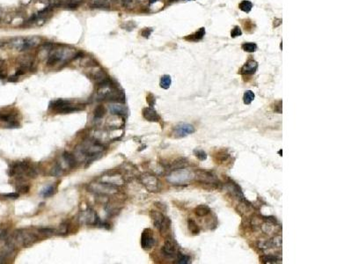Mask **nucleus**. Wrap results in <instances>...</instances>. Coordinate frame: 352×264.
I'll return each mask as SVG.
<instances>
[{"label": "nucleus", "instance_id": "f257e3e1", "mask_svg": "<svg viewBox=\"0 0 352 264\" xmlns=\"http://www.w3.org/2000/svg\"><path fill=\"white\" fill-rule=\"evenodd\" d=\"M40 240L38 234L28 229H20L16 231L13 234V240H11L15 245L21 246L22 247H29L35 244Z\"/></svg>", "mask_w": 352, "mask_h": 264}, {"label": "nucleus", "instance_id": "f03ea898", "mask_svg": "<svg viewBox=\"0 0 352 264\" xmlns=\"http://www.w3.org/2000/svg\"><path fill=\"white\" fill-rule=\"evenodd\" d=\"M195 174L191 171L186 170L185 168L175 170L168 176L167 180L173 184H183V183L190 182L192 179L195 178Z\"/></svg>", "mask_w": 352, "mask_h": 264}, {"label": "nucleus", "instance_id": "7ed1b4c3", "mask_svg": "<svg viewBox=\"0 0 352 264\" xmlns=\"http://www.w3.org/2000/svg\"><path fill=\"white\" fill-rule=\"evenodd\" d=\"M150 215H151L152 219L153 220L154 226L161 233H166L167 231L169 230L170 226H171V221L167 217L164 216L162 213L156 211H151Z\"/></svg>", "mask_w": 352, "mask_h": 264}, {"label": "nucleus", "instance_id": "20e7f679", "mask_svg": "<svg viewBox=\"0 0 352 264\" xmlns=\"http://www.w3.org/2000/svg\"><path fill=\"white\" fill-rule=\"evenodd\" d=\"M140 181L150 192H158L160 190V182L152 174L143 173L140 177Z\"/></svg>", "mask_w": 352, "mask_h": 264}, {"label": "nucleus", "instance_id": "39448f33", "mask_svg": "<svg viewBox=\"0 0 352 264\" xmlns=\"http://www.w3.org/2000/svg\"><path fill=\"white\" fill-rule=\"evenodd\" d=\"M195 131V127L189 123H180L174 127L173 135L176 138H182L189 135L193 134Z\"/></svg>", "mask_w": 352, "mask_h": 264}, {"label": "nucleus", "instance_id": "423d86ee", "mask_svg": "<svg viewBox=\"0 0 352 264\" xmlns=\"http://www.w3.org/2000/svg\"><path fill=\"white\" fill-rule=\"evenodd\" d=\"M156 243V240L153 236L152 231L151 229H145L143 230L141 235V247L144 250H150L152 248Z\"/></svg>", "mask_w": 352, "mask_h": 264}, {"label": "nucleus", "instance_id": "0eeeda50", "mask_svg": "<svg viewBox=\"0 0 352 264\" xmlns=\"http://www.w3.org/2000/svg\"><path fill=\"white\" fill-rule=\"evenodd\" d=\"M161 252L164 256H166L167 258H169V259H172V258L176 257L179 251H178L175 242L171 239H168V240H166L165 244L163 246Z\"/></svg>", "mask_w": 352, "mask_h": 264}, {"label": "nucleus", "instance_id": "6e6552de", "mask_svg": "<svg viewBox=\"0 0 352 264\" xmlns=\"http://www.w3.org/2000/svg\"><path fill=\"white\" fill-rule=\"evenodd\" d=\"M142 114H143V118L148 122H158L160 120V116L158 115L157 111L155 110L152 107H144L142 111Z\"/></svg>", "mask_w": 352, "mask_h": 264}, {"label": "nucleus", "instance_id": "1a4fd4ad", "mask_svg": "<svg viewBox=\"0 0 352 264\" xmlns=\"http://www.w3.org/2000/svg\"><path fill=\"white\" fill-rule=\"evenodd\" d=\"M95 216L96 212H94L93 209L88 208L86 211L81 212L79 219L82 223H85L87 225H93L95 221Z\"/></svg>", "mask_w": 352, "mask_h": 264}, {"label": "nucleus", "instance_id": "9d476101", "mask_svg": "<svg viewBox=\"0 0 352 264\" xmlns=\"http://www.w3.org/2000/svg\"><path fill=\"white\" fill-rule=\"evenodd\" d=\"M258 69V63L254 60H249L240 69V74L242 75H252Z\"/></svg>", "mask_w": 352, "mask_h": 264}, {"label": "nucleus", "instance_id": "9b49d317", "mask_svg": "<svg viewBox=\"0 0 352 264\" xmlns=\"http://www.w3.org/2000/svg\"><path fill=\"white\" fill-rule=\"evenodd\" d=\"M42 44V38L40 36L33 35L25 38V45L23 50H28L31 48H36Z\"/></svg>", "mask_w": 352, "mask_h": 264}, {"label": "nucleus", "instance_id": "f8f14e48", "mask_svg": "<svg viewBox=\"0 0 352 264\" xmlns=\"http://www.w3.org/2000/svg\"><path fill=\"white\" fill-rule=\"evenodd\" d=\"M121 104L122 103H115V104H113V105H110L109 107H108L110 113L112 115H119V116H122V117H123L124 115H127V113H128L127 108L124 106L121 105Z\"/></svg>", "mask_w": 352, "mask_h": 264}, {"label": "nucleus", "instance_id": "ddd939ff", "mask_svg": "<svg viewBox=\"0 0 352 264\" xmlns=\"http://www.w3.org/2000/svg\"><path fill=\"white\" fill-rule=\"evenodd\" d=\"M72 103L71 101H68V100H63V99H58V100H55V101H50L49 103V108L58 112L60 109H62L63 107L69 105Z\"/></svg>", "mask_w": 352, "mask_h": 264}, {"label": "nucleus", "instance_id": "4468645a", "mask_svg": "<svg viewBox=\"0 0 352 264\" xmlns=\"http://www.w3.org/2000/svg\"><path fill=\"white\" fill-rule=\"evenodd\" d=\"M229 190L232 192L233 197L238 198L239 201H245V198H244V195H243L242 191H241L240 187H239L236 183L233 182H230V184H229Z\"/></svg>", "mask_w": 352, "mask_h": 264}, {"label": "nucleus", "instance_id": "2eb2a0df", "mask_svg": "<svg viewBox=\"0 0 352 264\" xmlns=\"http://www.w3.org/2000/svg\"><path fill=\"white\" fill-rule=\"evenodd\" d=\"M90 77L95 81L96 85H98V84H100V82L105 80L108 76L107 75V73L102 69H99V70H96V71H93L90 74Z\"/></svg>", "mask_w": 352, "mask_h": 264}, {"label": "nucleus", "instance_id": "dca6fc26", "mask_svg": "<svg viewBox=\"0 0 352 264\" xmlns=\"http://www.w3.org/2000/svg\"><path fill=\"white\" fill-rule=\"evenodd\" d=\"M10 47L18 50H23L25 45V39L22 37H16L11 40L9 42Z\"/></svg>", "mask_w": 352, "mask_h": 264}, {"label": "nucleus", "instance_id": "f3484780", "mask_svg": "<svg viewBox=\"0 0 352 264\" xmlns=\"http://www.w3.org/2000/svg\"><path fill=\"white\" fill-rule=\"evenodd\" d=\"M210 212H211L210 209L207 205H204V204L199 205V206H197L195 209V214L197 217H200L208 216Z\"/></svg>", "mask_w": 352, "mask_h": 264}, {"label": "nucleus", "instance_id": "a211bd4d", "mask_svg": "<svg viewBox=\"0 0 352 264\" xmlns=\"http://www.w3.org/2000/svg\"><path fill=\"white\" fill-rule=\"evenodd\" d=\"M188 166V161L186 158H178L174 160L173 164L171 165V170L173 171H175V170H179V169H182V168H185Z\"/></svg>", "mask_w": 352, "mask_h": 264}, {"label": "nucleus", "instance_id": "6ab92c4d", "mask_svg": "<svg viewBox=\"0 0 352 264\" xmlns=\"http://www.w3.org/2000/svg\"><path fill=\"white\" fill-rule=\"evenodd\" d=\"M260 260H261L262 263H280V262H282V259L280 257H277V256L272 255H263L260 258Z\"/></svg>", "mask_w": 352, "mask_h": 264}, {"label": "nucleus", "instance_id": "aec40b11", "mask_svg": "<svg viewBox=\"0 0 352 264\" xmlns=\"http://www.w3.org/2000/svg\"><path fill=\"white\" fill-rule=\"evenodd\" d=\"M81 66L83 67H97L99 63L90 57H83L81 59Z\"/></svg>", "mask_w": 352, "mask_h": 264}, {"label": "nucleus", "instance_id": "412c9836", "mask_svg": "<svg viewBox=\"0 0 352 264\" xmlns=\"http://www.w3.org/2000/svg\"><path fill=\"white\" fill-rule=\"evenodd\" d=\"M63 159L65 160V162L67 163V165H68L69 167L73 168L76 167L77 160L76 158H75V157H74V155L69 153V152H63Z\"/></svg>", "mask_w": 352, "mask_h": 264}, {"label": "nucleus", "instance_id": "4be33fe9", "mask_svg": "<svg viewBox=\"0 0 352 264\" xmlns=\"http://www.w3.org/2000/svg\"><path fill=\"white\" fill-rule=\"evenodd\" d=\"M57 184H52V185H49L48 187H46L45 188H43V191L41 192V195L44 197H51L52 195L55 194V192L57 191Z\"/></svg>", "mask_w": 352, "mask_h": 264}, {"label": "nucleus", "instance_id": "5701e85b", "mask_svg": "<svg viewBox=\"0 0 352 264\" xmlns=\"http://www.w3.org/2000/svg\"><path fill=\"white\" fill-rule=\"evenodd\" d=\"M53 9H54V7H53L52 5H50V6H48V7L44 8V9L42 10V11H40L38 13L36 14L37 15V18L47 19L48 17H50V16L52 15Z\"/></svg>", "mask_w": 352, "mask_h": 264}, {"label": "nucleus", "instance_id": "b1692460", "mask_svg": "<svg viewBox=\"0 0 352 264\" xmlns=\"http://www.w3.org/2000/svg\"><path fill=\"white\" fill-rule=\"evenodd\" d=\"M188 226H189V230L190 231V232L192 234H194V235L199 234V232H200V228H199L198 225H197V224H196L192 218H189V219L188 220Z\"/></svg>", "mask_w": 352, "mask_h": 264}, {"label": "nucleus", "instance_id": "393cba45", "mask_svg": "<svg viewBox=\"0 0 352 264\" xmlns=\"http://www.w3.org/2000/svg\"><path fill=\"white\" fill-rule=\"evenodd\" d=\"M176 263H181V264H188L191 262V258L189 255H183L180 252H178V254L176 255Z\"/></svg>", "mask_w": 352, "mask_h": 264}, {"label": "nucleus", "instance_id": "a878e982", "mask_svg": "<svg viewBox=\"0 0 352 264\" xmlns=\"http://www.w3.org/2000/svg\"><path fill=\"white\" fill-rule=\"evenodd\" d=\"M38 233L44 237H50L56 233V230L49 227H41L38 229Z\"/></svg>", "mask_w": 352, "mask_h": 264}, {"label": "nucleus", "instance_id": "bb28decb", "mask_svg": "<svg viewBox=\"0 0 352 264\" xmlns=\"http://www.w3.org/2000/svg\"><path fill=\"white\" fill-rule=\"evenodd\" d=\"M172 78L169 75H164L160 78V87L163 89H168L171 87Z\"/></svg>", "mask_w": 352, "mask_h": 264}, {"label": "nucleus", "instance_id": "cd10ccee", "mask_svg": "<svg viewBox=\"0 0 352 264\" xmlns=\"http://www.w3.org/2000/svg\"><path fill=\"white\" fill-rule=\"evenodd\" d=\"M105 113H106V109H105V107L103 106L100 105L98 106V107H96L95 109H94V112H93L94 119H95V120H100V119H101V118L105 115Z\"/></svg>", "mask_w": 352, "mask_h": 264}, {"label": "nucleus", "instance_id": "c85d7f7f", "mask_svg": "<svg viewBox=\"0 0 352 264\" xmlns=\"http://www.w3.org/2000/svg\"><path fill=\"white\" fill-rule=\"evenodd\" d=\"M254 100V93L251 90H248V91L245 92L244 96H243V101L246 105L251 104Z\"/></svg>", "mask_w": 352, "mask_h": 264}, {"label": "nucleus", "instance_id": "c756f323", "mask_svg": "<svg viewBox=\"0 0 352 264\" xmlns=\"http://www.w3.org/2000/svg\"><path fill=\"white\" fill-rule=\"evenodd\" d=\"M204 34H205L204 28L202 27V28H201L199 31H197L195 34H192V35L189 36V37H186V39H187V40H190V41H199V40H202V39H203V37L204 36Z\"/></svg>", "mask_w": 352, "mask_h": 264}, {"label": "nucleus", "instance_id": "7c9ffc66", "mask_svg": "<svg viewBox=\"0 0 352 264\" xmlns=\"http://www.w3.org/2000/svg\"><path fill=\"white\" fill-rule=\"evenodd\" d=\"M252 3L248 1V0H244L239 4V9L242 10L243 12H249L252 9Z\"/></svg>", "mask_w": 352, "mask_h": 264}, {"label": "nucleus", "instance_id": "2f4dec72", "mask_svg": "<svg viewBox=\"0 0 352 264\" xmlns=\"http://www.w3.org/2000/svg\"><path fill=\"white\" fill-rule=\"evenodd\" d=\"M229 158V154L224 152H220L219 154L215 157V159L217 163H224Z\"/></svg>", "mask_w": 352, "mask_h": 264}, {"label": "nucleus", "instance_id": "473e14b6", "mask_svg": "<svg viewBox=\"0 0 352 264\" xmlns=\"http://www.w3.org/2000/svg\"><path fill=\"white\" fill-rule=\"evenodd\" d=\"M242 48L243 50H245L247 52L252 53L256 50L257 45L255 43H253V42H246V43L242 44Z\"/></svg>", "mask_w": 352, "mask_h": 264}, {"label": "nucleus", "instance_id": "72a5a7b5", "mask_svg": "<svg viewBox=\"0 0 352 264\" xmlns=\"http://www.w3.org/2000/svg\"><path fill=\"white\" fill-rule=\"evenodd\" d=\"M194 154H195V157L198 158L199 160H201V161H204V160L207 159V154L203 150L195 149L194 150Z\"/></svg>", "mask_w": 352, "mask_h": 264}, {"label": "nucleus", "instance_id": "f704fd0d", "mask_svg": "<svg viewBox=\"0 0 352 264\" xmlns=\"http://www.w3.org/2000/svg\"><path fill=\"white\" fill-rule=\"evenodd\" d=\"M19 181V180H18ZM18 186H17V190L20 193H28L30 189V186L28 184L25 182H20V181H19L18 182Z\"/></svg>", "mask_w": 352, "mask_h": 264}, {"label": "nucleus", "instance_id": "c9c22d12", "mask_svg": "<svg viewBox=\"0 0 352 264\" xmlns=\"http://www.w3.org/2000/svg\"><path fill=\"white\" fill-rule=\"evenodd\" d=\"M122 1H123V5L127 9H133L138 3V0H122Z\"/></svg>", "mask_w": 352, "mask_h": 264}, {"label": "nucleus", "instance_id": "e433bc0d", "mask_svg": "<svg viewBox=\"0 0 352 264\" xmlns=\"http://www.w3.org/2000/svg\"><path fill=\"white\" fill-rule=\"evenodd\" d=\"M50 174L51 175H53V176H60V175H62L63 174V169L62 167H61V166L60 165H58V164H57L54 167H53V169L51 170V173H50Z\"/></svg>", "mask_w": 352, "mask_h": 264}, {"label": "nucleus", "instance_id": "4c0bfd02", "mask_svg": "<svg viewBox=\"0 0 352 264\" xmlns=\"http://www.w3.org/2000/svg\"><path fill=\"white\" fill-rule=\"evenodd\" d=\"M56 232H57V234H58V235H66L68 233V225L65 223L60 225L59 229Z\"/></svg>", "mask_w": 352, "mask_h": 264}, {"label": "nucleus", "instance_id": "58836bf2", "mask_svg": "<svg viewBox=\"0 0 352 264\" xmlns=\"http://www.w3.org/2000/svg\"><path fill=\"white\" fill-rule=\"evenodd\" d=\"M146 101H147V103L149 104L150 107H153V106L155 105L156 99H155V97H154V95L152 93H149L147 97H146Z\"/></svg>", "mask_w": 352, "mask_h": 264}, {"label": "nucleus", "instance_id": "ea45409f", "mask_svg": "<svg viewBox=\"0 0 352 264\" xmlns=\"http://www.w3.org/2000/svg\"><path fill=\"white\" fill-rule=\"evenodd\" d=\"M241 34H242V32H241V30H240V28L239 27H235L232 30V32H231V35H232V37H233V38L237 37V36H240Z\"/></svg>", "mask_w": 352, "mask_h": 264}, {"label": "nucleus", "instance_id": "a19ab883", "mask_svg": "<svg viewBox=\"0 0 352 264\" xmlns=\"http://www.w3.org/2000/svg\"><path fill=\"white\" fill-rule=\"evenodd\" d=\"M79 4H76V3H71V2H66V4L64 5V7L69 10H75L78 7Z\"/></svg>", "mask_w": 352, "mask_h": 264}, {"label": "nucleus", "instance_id": "79ce46f5", "mask_svg": "<svg viewBox=\"0 0 352 264\" xmlns=\"http://www.w3.org/2000/svg\"><path fill=\"white\" fill-rule=\"evenodd\" d=\"M274 111L276 112V113H278V114H282V101H277L276 104H275Z\"/></svg>", "mask_w": 352, "mask_h": 264}, {"label": "nucleus", "instance_id": "37998d69", "mask_svg": "<svg viewBox=\"0 0 352 264\" xmlns=\"http://www.w3.org/2000/svg\"><path fill=\"white\" fill-rule=\"evenodd\" d=\"M3 197H6V198H11V199H17V198H19V193H9V194H4Z\"/></svg>", "mask_w": 352, "mask_h": 264}, {"label": "nucleus", "instance_id": "c03bdc74", "mask_svg": "<svg viewBox=\"0 0 352 264\" xmlns=\"http://www.w3.org/2000/svg\"><path fill=\"white\" fill-rule=\"evenodd\" d=\"M152 32V28H144L143 31H142L141 34H142V36H143V37L148 38V37H149V36L151 35Z\"/></svg>", "mask_w": 352, "mask_h": 264}, {"label": "nucleus", "instance_id": "a18cd8bd", "mask_svg": "<svg viewBox=\"0 0 352 264\" xmlns=\"http://www.w3.org/2000/svg\"><path fill=\"white\" fill-rule=\"evenodd\" d=\"M26 72H27V69H25L24 67H20L17 70V72H16V74L15 75H17L18 77L19 76H21V75H24L25 73H26Z\"/></svg>", "mask_w": 352, "mask_h": 264}, {"label": "nucleus", "instance_id": "49530a36", "mask_svg": "<svg viewBox=\"0 0 352 264\" xmlns=\"http://www.w3.org/2000/svg\"><path fill=\"white\" fill-rule=\"evenodd\" d=\"M135 26H136V24L134 23L133 21H128V23L125 25V28L127 29V30H128V31H130V30L133 29V27Z\"/></svg>", "mask_w": 352, "mask_h": 264}, {"label": "nucleus", "instance_id": "de8ad7c7", "mask_svg": "<svg viewBox=\"0 0 352 264\" xmlns=\"http://www.w3.org/2000/svg\"><path fill=\"white\" fill-rule=\"evenodd\" d=\"M18 79H19V77L17 76V75H13V76H11V77H9V78H8V81L9 82H17L18 81Z\"/></svg>", "mask_w": 352, "mask_h": 264}, {"label": "nucleus", "instance_id": "09e8293b", "mask_svg": "<svg viewBox=\"0 0 352 264\" xmlns=\"http://www.w3.org/2000/svg\"><path fill=\"white\" fill-rule=\"evenodd\" d=\"M6 77V72L5 71H0V79H4Z\"/></svg>", "mask_w": 352, "mask_h": 264}, {"label": "nucleus", "instance_id": "8fccbe9b", "mask_svg": "<svg viewBox=\"0 0 352 264\" xmlns=\"http://www.w3.org/2000/svg\"><path fill=\"white\" fill-rule=\"evenodd\" d=\"M39 2L43 5H48L50 3V0H39Z\"/></svg>", "mask_w": 352, "mask_h": 264}, {"label": "nucleus", "instance_id": "3c124183", "mask_svg": "<svg viewBox=\"0 0 352 264\" xmlns=\"http://www.w3.org/2000/svg\"><path fill=\"white\" fill-rule=\"evenodd\" d=\"M82 0H67V2H71V3H76V4H80V2Z\"/></svg>", "mask_w": 352, "mask_h": 264}, {"label": "nucleus", "instance_id": "603ef678", "mask_svg": "<svg viewBox=\"0 0 352 264\" xmlns=\"http://www.w3.org/2000/svg\"><path fill=\"white\" fill-rule=\"evenodd\" d=\"M5 42H3V41H1V40H0V48H1V47H3V46H5Z\"/></svg>", "mask_w": 352, "mask_h": 264}, {"label": "nucleus", "instance_id": "864d4df0", "mask_svg": "<svg viewBox=\"0 0 352 264\" xmlns=\"http://www.w3.org/2000/svg\"><path fill=\"white\" fill-rule=\"evenodd\" d=\"M158 0H149V2H150V4H154V3H156Z\"/></svg>", "mask_w": 352, "mask_h": 264}, {"label": "nucleus", "instance_id": "5fc2aeb1", "mask_svg": "<svg viewBox=\"0 0 352 264\" xmlns=\"http://www.w3.org/2000/svg\"><path fill=\"white\" fill-rule=\"evenodd\" d=\"M186 1H191V0H186Z\"/></svg>", "mask_w": 352, "mask_h": 264}, {"label": "nucleus", "instance_id": "6e6d98bb", "mask_svg": "<svg viewBox=\"0 0 352 264\" xmlns=\"http://www.w3.org/2000/svg\"><path fill=\"white\" fill-rule=\"evenodd\" d=\"M105 1H108V0H105Z\"/></svg>", "mask_w": 352, "mask_h": 264}]
</instances>
